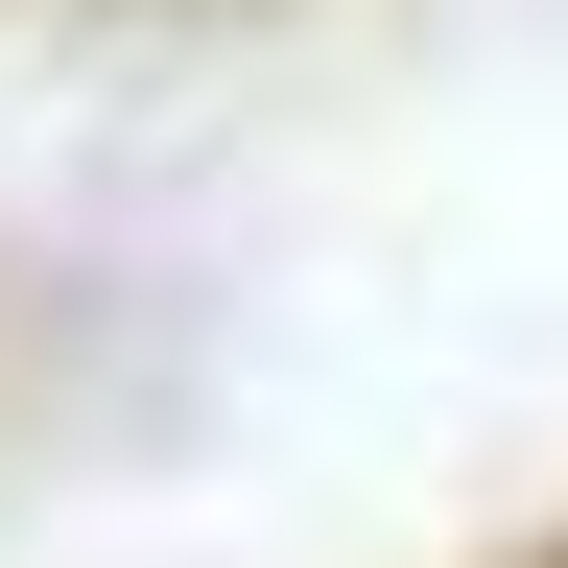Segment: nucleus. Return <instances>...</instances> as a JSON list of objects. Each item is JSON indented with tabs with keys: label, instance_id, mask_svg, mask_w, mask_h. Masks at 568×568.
<instances>
[{
	"label": "nucleus",
	"instance_id": "f257e3e1",
	"mask_svg": "<svg viewBox=\"0 0 568 568\" xmlns=\"http://www.w3.org/2000/svg\"><path fill=\"white\" fill-rule=\"evenodd\" d=\"M545 568H568V545H545Z\"/></svg>",
	"mask_w": 568,
	"mask_h": 568
}]
</instances>
